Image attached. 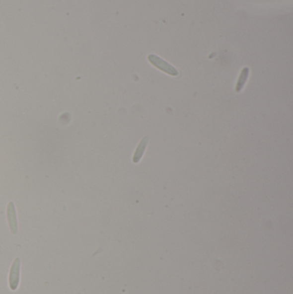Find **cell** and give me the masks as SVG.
Here are the masks:
<instances>
[{
  "instance_id": "4",
  "label": "cell",
  "mask_w": 293,
  "mask_h": 294,
  "mask_svg": "<svg viewBox=\"0 0 293 294\" xmlns=\"http://www.w3.org/2000/svg\"><path fill=\"white\" fill-rule=\"evenodd\" d=\"M148 140H149V138L147 137V136H145L141 140L140 144L138 145L136 150L134 152V157H133V162L134 163H139L141 161V158H142V157H143L145 150L146 149L147 144H148Z\"/></svg>"
},
{
  "instance_id": "2",
  "label": "cell",
  "mask_w": 293,
  "mask_h": 294,
  "mask_svg": "<svg viewBox=\"0 0 293 294\" xmlns=\"http://www.w3.org/2000/svg\"><path fill=\"white\" fill-rule=\"evenodd\" d=\"M19 270L20 259L16 258L13 262L12 267L10 269V278H9L10 288L13 291L16 290L19 284Z\"/></svg>"
},
{
  "instance_id": "1",
  "label": "cell",
  "mask_w": 293,
  "mask_h": 294,
  "mask_svg": "<svg viewBox=\"0 0 293 294\" xmlns=\"http://www.w3.org/2000/svg\"><path fill=\"white\" fill-rule=\"evenodd\" d=\"M148 61L150 64L153 65L155 68L159 69L165 74H169L170 76H177L178 72L171 65H169L168 62L163 61V59L156 56L155 55H150L148 56Z\"/></svg>"
},
{
  "instance_id": "3",
  "label": "cell",
  "mask_w": 293,
  "mask_h": 294,
  "mask_svg": "<svg viewBox=\"0 0 293 294\" xmlns=\"http://www.w3.org/2000/svg\"><path fill=\"white\" fill-rule=\"evenodd\" d=\"M7 218L10 225V231L12 234L17 232V220H16V208L13 202H9L7 206Z\"/></svg>"
},
{
  "instance_id": "5",
  "label": "cell",
  "mask_w": 293,
  "mask_h": 294,
  "mask_svg": "<svg viewBox=\"0 0 293 294\" xmlns=\"http://www.w3.org/2000/svg\"><path fill=\"white\" fill-rule=\"evenodd\" d=\"M249 68H244L242 69L241 74L239 76L238 80H237V83H236V89H235L236 92H240L243 89V87H244L246 82H247V79L249 77Z\"/></svg>"
}]
</instances>
